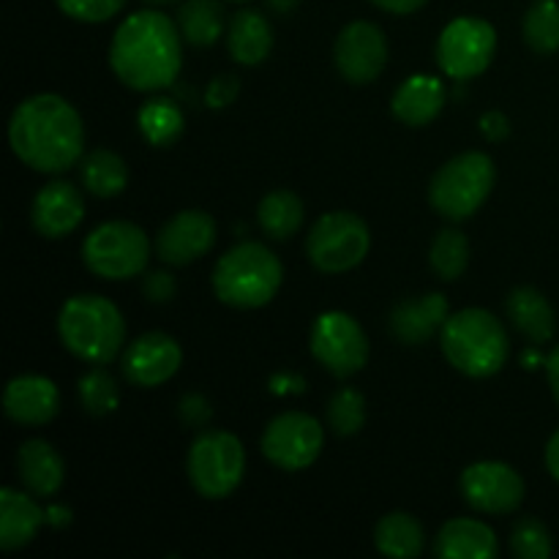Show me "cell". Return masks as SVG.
<instances>
[{"mask_svg": "<svg viewBox=\"0 0 559 559\" xmlns=\"http://www.w3.org/2000/svg\"><path fill=\"white\" fill-rule=\"evenodd\" d=\"M325 429L306 413H282L262 431V456L284 473H300L320 459Z\"/></svg>", "mask_w": 559, "mask_h": 559, "instance_id": "7c38bea8", "label": "cell"}, {"mask_svg": "<svg viewBox=\"0 0 559 559\" xmlns=\"http://www.w3.org/2000/svg\"><path fill=\"white\" fill-rule=\"evenodd\" d=\"M16 478L33 497H55L63 489L66 462L47 440H27L16 451Z\"/></svg>", "mask_w": 559, "mask_h": 559, "instance_id": "ffe728a7", "label": "cell"}, {"mask_svg": "<svg viewBox=\"0 0 559 559\" xmlns=\"http://www.w3.org/2000/svg\"><path fill=\"white\" fill-rule=\"evenodd\" d=\"M175 289H178V284L167 271H151L142 278V293L151 304H167V300H173Z\"/></svg>", "mask_w": 559, "mask_h": 559, "instance_id": "f35d334b", "label": "cell"}, {"mask_svg": "<svg viewBox=\"0 0 559 559\" xmlns=\"http://www.w3.org/2000/svg\"><path fill=\"white\" fill-rule=\"evenodd\" d=\"M448 298L442 293L420 295V298H407L399 306H393L388 317V328L393 336L407 347H420L431 342L435 333L442 331L448 320Z\"/></svg>", "mask_w": 559, "mask_h": 559, "instance_id": "d6986e66", "label": "cell"}, {"mask_svg": "<svg viewBox=\"0 0 559 559\" xmlns=\"http://www.w3.org/2000/svg\"><path fill=\"white\" fill-rule=\"evenodd\" d=\"M480 131H484L486 140L500 142L511 134V126H508V118L502 112H486L484 118H480Z\"/></svg>", "mask_w": 559, "mask_h": 559, "instance_id": "ab89813d", "label": "cell"}, {"mask_svg": "<svg viewBox=\"0 0 559 559\" xmlns=\"http://www.w3.org/2000/svg\"><path fill=\"white\" fill-rule=\"evenodd\" d=\"M544 366H546V377H549L551 393H555V399H557V404H559V344H557L555 349H551L549 355H546Z\"/></svg>", "mask_w": 559, "mask_h": 559, "instance_id": "7bdbcfd3", "label": "cell"}, {"mask_svg": "<svg viewBox=\"0 0 559 559\" xmlns=\"http://www.w3.org/2000/svg\"><path fill=\"white\" fill-rule=\"evenodd\" d=\"M136 123H140L142 136L156 147L173 145L183 134V112L173 98H151L142 104Z\"/></svg>", "mask_w": 559, "mask_h": 559, "instance_id": "f546056e", "label": "cell"}, {"mask_svg": "<svg viewBox=\"0 0 559 559\" xmlns=\"http://www.w3.org/2000/svg\"><path fill=\"white\" fill-rule=\"evenodd\" d=\"M47 522L52 524V527H58V530L69 527V524H71V511H69V508H63V506L47 508Z\"/></svg>", "mask_w": 559, "mask_h": 559, "instance_id": "f6af8a7d", "label": "cell"}, {"mask_svg": "<svg viewBox=\"0 0 559 559\" xmlns=\"http://www.w3.org/2000/svg\"><path fill=\"white\" fill-rule=\"evenodd\" d=\"M58 9L66 16L76 22H87V25H98V22H107L118 14L126 5V0H55Z\"/></svg>", "mask_w": 559, "mask_h": 559, "instance_id": "d590c367", "label": "cell"}, {"mask_svg": "<svg viewBox=\"0 0 559 559\" xmlns=\"http://www.w3.org/2000/svg\"><path fill=\"white\" fill-rule=\"evenodd\" d=\"M546 467H549L551 478L559 484V429L551 435L549 445H546Z\"/></svg>", "mask_w": 559, "mask_h": 559, "instance_id": "ee69618b", "label": "cell"}, {"mask_svg": "<svg viewBox=\"0 0 559 559\" xmlns=\"http://www.w3.org/2000/svg\"><path fill=\"white\" fill-rule=\"evenodd\" d=\"M497 52V31L478 16L448 22L437 41V63L451 80H473L484 74Z\"/></svg>", "mask_w": 559, "mask_h": 559, "instance_id": "8fae6325", "label": "cell"}, {"mask_svg": "<svg viewBox=\"0 0 559 559\" xmlns=\"http://www.w3.org/2000/svg\"><path fill=\"white\" fill-rule=\"evenodd\" d=\"M371 3L377 5V9L388 11V14H415L418 9H424L426 0H371Z\"/></svg>", "mask_w": 559, "mask_h": 559, "instance_id": "60d3db41", "label": "cell"}, {"mask_svg": "<svg viewBox=\"0 0 559 559\" xmlns=\"http://www.w3.org/2000/svg\"><path fill=\"white\" fill-rule=\"evenodd\" d=\"M495 180L497 167L486 153H462L437 169L429 186V205L448 222H464L489 200Z\"/></svg>", "mask_w": 559, "mask_h": 559, "instance_id": "8992f818", "label": "cell"}, {"mask_svg": "<svg viewBox=\"0 0 559 559\" xmlns=\"http://www.w3.org/2000/svg\"><path fill=\"white\" fill-rule=\"evenodd\" d=\"M216 218L205 211H180L156 235V257L164 265L183 267L211 254L216 246Z\"/></svg>", "mask_w": 559, "mask_h": 559, "instance_id": "9a60e30c", "label": "cell"}, {"mask_svg": "<svg viewBox=\"0 0 559 559\" xmlns=\"http://www.w3.org/2000/svg\"><path fill=\"white\" fill-rule=\"evenodd\" d=\"M282 282V260L254 240L229 249L213 267V293L233 309H262L276 298Z\"/></svg>", "mask_w": 559, "mask_h": 559, "instance_id": "5b68a950", "label": "cell"}, {"mask_svg": "<svg viewBox=\"0 0 559 559\" xmlns=\"http://www.w3.org/2000/svg\"><path fill=\"white\" fill-rule=\"evenodd\" d=\"M186 473H189V480L197 495H202L205 500H224L243 480V442L222 429L200 431L189 448Z\"/></svg>", "mask_w": 559, "mask_h": 559, "instance_id": "52a82bcc", "label": "cell"}, {"mask_svg": "<svg viewBox=\"0 0 559 559\" xmlns=\"http://www.w3.org/2000/svg\"><path fill=\"white\" fill-rule=\"evenodd\" d=\"M76 393H80V404L87 415L93 418H102V415H109L118 409L120 404V391L115 385L112 374L102 366H93L91 371L80 377V385H76Z\"/></svg>", "mask_w": 559, "mask_h": 559, "instance_id": "d6a6232c", "label": "cell"}, {"mask_svg": "<svg viewBox=\"0 0 559 559\" xmlns=\"http://www.w3.org/2000/svg\"><path fill=\"white\" fill-rule=\"evenodd\" d=\"M142 3H151V5H167V3H175V0H142Z\"/></svg>", "mask_w": 559, "mask_h": 559, "instance_id": "7dc6e473", "label": "cell"}, {"mask_svg": "<svg viewBox=\"0 0 559 559\" xmlns=\"http://www.w3.org/2000/svg\"><path fill=\"white\" fill-rule=\"evenodd\" d=\"M429 265L442 282H456L464 276L469 265V240L459 229H440L437 238L431 240Z\"/></svg>", "mask_w": 559, "mask_h": 559, "instance_id": "4dcf8cb0", "label": "cell"}, {"mask_svg": "<svg viewBox=\"0 0 559 559\" xmlns=\"http://www.w3.org/2000/svg\"><path fill=\"white\" fill-rule=\"evenodd\" d=\"M9 145L25 167L44 175L66 173L85 156V123L58 93H36L16 104Z\"/></svg>", "mask_w": 559, "mask_h": 559, "instance_id": "6da1fadb", "label": "cell"}, {"mask_svg": "<svg viewBox=\"0 0 559 559\" xmlns=\"http://www.w3.org/2000/svg\"><path fill=\"white\" fill-rule=\"evenodd\" d=\"M511 549L519 559H549L555 544H551V533L546 530L544 522L524 516L513 524Z\"/></svg>", "mask_w": 559, "mask_h": 559, "instance_id": "e575fe53", "label": "cell"}, {"mask_svg": "<svg viewBox=\"0 0 559 559\" xmlns=\"http://www.w3.org/2000/svg\"><path fill=\"white\" fill-rule=\"evenodd\" d=\"M306 388V382L295 374H276L271 380L273 393H300Z\"/></svg>", "mask_w": 559, "mask_h": 559, "instance_id": "b9f144b4", "label": "cell"}, {"mask_svg": "<svg viewBox=\"0 0 559 559\" xmlns=\"http://www.w3.org/2000/svg\"><path fill=\"white\" fill-rule=\"evenodd\" d=\"M60 391L41 374H20L5 385L3 413L20 426H44L58 415Z\"/></svg>", "mask_w": 559, "mask_h": 559, "instance_id": "ac0fdd59", "label": "cell"}, {"mask_svg": "<svg viewBox=\"0 0 559 559\" xmlns=\"http://www.w3.org/2000/svg\"><path fill=\"white\" fill-rule=\"evenodd\" d=\"M180 36L191 47H211L224 31V11L218 0H186L178 9Z\"/></svg>", "mask_w": 559, "mask_h": 559, "instance_id": "f1b7e54d", "label": "cell"}, {"mask_svg": "<svg viewBox=\"0 0 559 559\" xmlns=\"http://www.w3.org/2000/svg\"><path fill=\"white\" fill-rule=\"evenodd\" d=\"M500 551L495 530L478 519H451L435 540V555L442 559H495Z\"/></svg>", "mask_w": 559, "mask_h": 559, "instance_id": "7402d4cb", "label": "cell"}, {"mask_svg": "<svg viewBox=\"0 0 559 559\" xmlns=\"http://www.w3.org/2000/svg\"><path fill=\"white\" fill-rule=\"evenodd\" d=\"M238 93H240L238 76L222 74V76H216V80H213L211 85H207L205 104L211 109H224V107H229V104H233L235 98H238Z\"/></svg>", "mask_w": 559, "mask_h": 559, "instance_id": "8d00e7d4", "label": "cell"}, {"mask_svg": "<svg viewBox=\"0 0 559 559\" xmlns=\"http://www.w3.org/2000/svg\"><path fill=\"white\" fill-rule=\"evenodd\" d=\"M85 218L82 191L69 180H52L44 186L31 205V222L41 238H66Z\"/></svg>", "mask_w": 559, "mask_h": 559, "instance_id": "e0dca14e", "label": "cell"}, {"mask_svg": "<svg viewBox=\"0 0 559 559\" xmlns=\"http://www.w3.org/2000/svg\"><path fill=\"white\" fill-rule=\"evenodd\" d=\"M229 3H246V0H229Z\"/></svg>", "mask_w": 559, "mask_h": 559, "instance_id": "c3c4849f", "label": "cell"}, {"mask_svg": "<svg viewBox=\"0 0 559 559\" xmlns=\"http://www.w3.org/2000/svg\"><path fill=\"white\" fill-rule=\"evenodd\" d=\"M227 47L235 63L260 66L273 49V27L257 9H240L233 14L227 31Z\"/></svg>", "mask_w": 559, "mask_h": 559, "instance_id": "d4e9b609", "label": "cell"}, {"mask_svg": "<svg viewBox=\"0 0 559 559\" xmlns=\"http://www.w3.org/2000/svg\"><path fill=\"white\" fill-rule=\"evenodd\" d=\"M44 524H47V511H41L31 491L27 495L16 489L0 491V549H25L41 533Z\"/></svg>", "mask_w": 559, "mask_h": 559, "instance_id": "44dd1931", "label": "cell"}, {"mask_svg": "<svg viewBox=\"0 0 559 559\" xmlns=\"http://www.w3.org/2000/svg\"><path fill=\"white\" fill-rule=\"evenodd\" d=\"M151 260V238L131 222H104L87 233L82 262L87 271L107 282H126L145 273Z\"/></svg>", "mask_w": 559, "mask_h": 559, "instance_id": "ba28073f", "label": "cell"}, {"mask_svg": "<svg viewBox=\"0 0 559 559\" xmlns=\"http://www.w3.org/2000/svg\"><path fill=\"white\" fill-rule=\"evenodd\" d=\"M309 347L317 364L338 380L358 374L369 360V338L364 328L344 311H325L317 317L311 325Z\"/></svg>", "mask_w": 559, "mask_h": 559, "instance_id": "30bf717a", "label": "cell"}, {"mask_svg": "<svg viewBox=\"0 0 559 559\" xmlns=\"http://www.w3.org/2000/svg\"><path fill=\"white\" fill-rule=\"evenodd\" d=\"M440 347L453 369L475 380L495 377L511 355L506 325L486 309H462L448 317L440 331Z\"/></svg>", "mask_w": 559, "mask_h": 559, "instance_id": "277c9868", "label": "cell"}, {"mask_svg": "<svg viewBox=\"0 0 559 559\" xmlns=\"http://www.w3.org/2000/svg\"><path fill=\"white\" fill-rule=\"evenodd\" d=\"M178 415L186 426H194V429H200V426H205L207 420H211L213 409H211V402H207L205 396H200V393H186L178 404Z\"/></svg>", "mask_w": 559, "mask_h": 559, "instance_id": "74e56055", "label": "cell"}, {"mask_svg": "<svg viewBox=\"0 0 559 559\" xmlns=\"http://www.w3.org/2000/svg\"><path fill=\"white\" fill-rule=\"evenodd\" d=\"M257 218H260L262 233L271 240H289L300 227H304L306 207L295 191L276 189L271 194L262 197L260 207H257Z\"/></svg>", "mask_w": 559, "mask_h": 559, "instance_id": "83f0119b", "label": "cell"}, {"mask_svg": "<svg viewBox=\"0 0 559 559\" xmlns=\"http://www.w3.org/2000/svg\"><path fill=\"white\" fill-rule=\"evenodd\" d=\"M80 180L87 194L98 197V200H112V197L123 194L129 186V167L115 151L98 147V151L82 156Z\"/></svg>", "mask_w": 559, "mask_h": 559, "instance_id": "484cf974", "label": "cell"}, {"mask_svg": "<svg viewBox=\"0 0 559 559\" xmlns=\"http://www.w3.org/2000/svg\"><path fill=\"white\" fill-rule=\"evenodd\" d=\"M374 546L380 555L391 559L420 557L426 546L424 527L415 516L404 511H393L382 516L374 527Z\"/></svg>", "mask_w": 559, "mask_h": 559, "instance_id": "4316f807", "label": "cell"}, {"mask_svg": "<svg viewBox=\"0 0 559 559\" xmlns=\"http://www.w3.org/2000/svg\"><path fill=\"white\" fill-rule=\"evenodd\" d=\"M464 502L473 511L489 513V516H502V513H513L522 508L524 480L511 464L502 462H478L469 464L459 480Z\"/></svg>", "mask_w": 559, "mask_h": 559, "instance_id": "4fadbf2b", "label": "cell"}, {"mask_svg": "<svg viewBox=\"0 0 559 559\" xmlns=\"http://www.w3.org/2000/svg\"><path fill=\"white\" fill-rule=\"evenodd\" d=\"M328 426L338 437H355L366 426V399L355 388H342L325 407Z\"/></svg>", "mask_w": 559, "mask_h": 559, "instance_id": "836d02e7", "label": "cell"}, {"mask_svg": "<svg viewBox=\"0 0 559 559\" xmlns=\"http://www.w3.org/2000/svg\"><path fill=\"white\" fill-rule=\"evenodd\" d=\"M524 44L535 55H555L559 49V3L557 0H535L522 22Z\"/></svg>", "mask_w": 559, "mask_h": 559, "instance_id": "1f68e13d", "label": "cell"}, {"mask_svg": "<svg viewBox=\"0 0 559 559\" xmlns=\"http://www.w3.org/2000/svg\"><path fill=\"white\" fill-rule=\"evenodd\" d=\"M267 5H271L273 11H278V14H289V11L298 5V0H267Z\"/></svg>", "mask_w": 559, "mask_h": 559, "instance_id": "bcb514c9", "label": "cell"}, {"mask_svg": "<svg viewBox=\"0 0 559 559\" xmlns=\"http://www.w3.org/2000/svg\"><path fill=\"white\" fill-rule=\"evenodd\" d=\"M336 69L349 85H369L388 63V38L374 22H349L342 27L333 47Z\"/></svg>", "mask_w": 559, "mask_h": 559, "instance_id": "5bb4252c", "label": "cell"}, {"mask_svg": "<svg viewBox=\"0 0 559 559\" xmlns=\"http://www.w3.org/2000/svg\"><path fill=\"white\" fill-rule=\"evenodd\" d=\"M371 249V229L358 213L333 211L317 218L306 238V254L322 273H347L366 260Z\"/></svg>", "mask_w": 559, "mask_h": 559, "instance_id": "9c48e42d", "label": "cell"}, {"mask_svg": "<svg viewBox=\"0 0 559 559\" xmlns=\"http://www.w3.org/2000/svg\"><path fill=\"white\" fill-rule=\"evenodd\" d=\"M508 320L533 344H546L557 333V314L546 295L535 287H516L506 298Z\"/></svg>", "mask_w": 559, "mask_h": 559, "instance_id": "cb8c5ba5", "label": "cell"}, {"mask_svg": "<svg viewBox=\"0 0 559 559\" xmlns=\"http://www.w3.org/2000/svg\"><path fill=\"white\" fill-rule=\"evenodd\" d=\"M183 364V349L169 333L151 331L136 336L126 347L120 369L123 377L136 388H158L173 380Z\"/></svg>", "mask_w": 559, "mask_h": 559, "instance_id": "2e32d148", "label": "cell"}, {"mask_svg": "<svg viewBox=\"0 0 559 559\" xmlns=\"http://www.w3.org/2000/svg\"><path fill=\"white\" fill-rule=\"evenodd\" d=\"M180 38V27L162 11H134L115 31L109 44V66L131 91H164L178 80L183 66Z\"/></svg>", "mask_w": 559, "mask_h": 559, "instance_id": "7a4b0ae2", "label": "cell"}, {"mask_svg": "<svg viewBox=\"0 0 559 559\" xmlns=\"http://www.w3.org/2000/svg\"><path fill=\"white\" fill-rule=\"evenodd\" d=\"M58 336L74 358L91 366L112 364L126 342V320L102 295H74L60 306Z\"/></svg>", "mask_w": 559, "mask_h": 559, "instance_id": "3957f363", "label": "cell"}, {"mask_svg": "<svg viewBox=\"0 0 559 559\" xmlns=\"http://www.w3.org/2000/svg\"><path fill=\"white\" fill-rule=\"evenodd\" d=\"M445 107V85L437 76L415 74L396 87L391 98V112L404 126H429Z\"/></svg>", "mask_w": 559, "mask_h": 559, "instance_id": "603a6c76", "label": "cell"}]
</instances>
